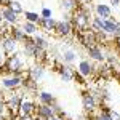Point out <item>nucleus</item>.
Masks as SVG:
<instances>
[{"label": "nucleus", "instance_id": "nucleus-1", "mask_svg": "<svg viewBox=\"0 0 120 120\" xmlns=\"http://www.w3.org/2000/svg\"><path fill=\"white\" fill-rule=\"evenodd\" d=\"M90 22H91V13H90V10L88 8H77L72 13V18H71V24H72V27H75L79 32H83V30H86L88 26H90Z\"/></svg>", "mask_w": 120, "mask_h": 120}, {"label": "nucleus", "instance_id": "nucleus-2", "mask_svg": "<svg viewBox=\"0 0 120 120\" xmlns=\"http://www.w3.org/2000/svg\"><path fill=\"white\" fill-rule=\"evenodd\" d=\"M3 67H5V71L8 72V74L11 75H21L22 77V59L19 58V55H11L8 56L7 59H5V64H3Z\"/></svg>", "mask_w": 120, "mask_h": 120}, {"label": "nucleus", "instance_id": "nucleus-3", "mask_svg": "<svg viewBox=\"0 0 120 120\" xmlns=\"http://www.w3.org/2000/svg\"><path fill=\"white\" fill-rule=\"evenodd\" d=\"M82 106H83V109H85V112L93 114V112L96 111V106H98L96 96H94V94H91L90 91L82 93Z\"/></svg>", "mask_w": 120, "mask_h": 120}, {"label": "nucleus", "instance_id": "nucleus-4", "mask_svg": "<svg viewBox=\"0 0 120 120\" xmlns=\"http://www.w3.org/2000/svg\"><path fill=\"white\" fill-rule=\"evenodd\" d=\"M2 85H3V88L15 91V90L21 88V85H22V77H21V75H10V77H3V79H2Z\"/></svg>", "mask_w": 120, "mask_h": 120}, {"label": "nucleus", "instance_id": "nucleus-5", "mask_svg": "<svg viewBox=\"0 0 120 120\" xmlns=\"http://www.w3.org/2000/svg\"><path fill=\"white\" fill-rule=\"evenodd\" d=\"M79 40H80V43H82L86 50L88 48H93V46L98 45V40H96V34L93 32V30H83L82 34H80V37H79Z\"/></svg>", "mask_w": 120, "mask_h": 120}, {"label": "nucleus", "instance_id": "nucleus-6", "mask_svg": "<svg viewBox=\"0 0 120 120\" xmlns=\"http://www.w3.org/2000/svg\"><path fill=\"white\" fill-rule=\"evenodd\" d=\"M72 24H71V21H56V26H55V32L56 35H59V37H67V35H71V32H72Z\"/></svg>", "mask_w": 120, "mask_h": 120}, {"label": "nucleus", "instance_id": "nucleus-7", "mask_svg": "<svg viewBox=\"0 0 120 120\" xmlns=\"http://www.w3.org/2000/svg\"><path fill=\"white\" fill-rule=\"evenodd\" d=\"M18 43H19V42H16V40L11 37V35H10V37H7V38H3V40H2V48H3V53H5V55H10V56L15 55V53L18 51Z\"/></svg>", "mask_w": 120, "mask_h": 120}, {"label": "nucleus", "instance_id": "nucleus-8", "mask_svg": "<svg viewBox=\"0 0 120 120\" xmlns=\"http://www.w3.org/2000/svg\"><path fill=\"white\" fill-rule=\"evenodd\" d=\"M58 74H59V77L64 80V82H72L74 80V75H75V72H74V69L71 67L69 64H63V66H59L58 69Z\"/></svg>", "mask_w": 120, "mask_h": 120}, {"label": "nucleus", "instance_id": "nucleus-9", "mask_svg": "<svg viewBox=\"0 0 120 120\" xmlns=\"http://www.w3.org/2000/svg\"><path fill=\"white\" fill-rule=\"evenodd\" d=\"M35 104L32 101H29V99H24V101L21 102V106H19V111H18V115H34V112H35Z\"/></svg>", "mask_w": 120, "mask_h": 120}, {"label": "nucleus", "instance_id": "nucleus-10", "mask_svg": "<svg viewBox=\"0 0 120 120\" xmlns=\"http://www.w3.org/2000/svg\"><path fill=\"white\" fill-rule=\"evenodd\" d=\"M0 15H2V18H3V21L5 22H8V24H18V21H19V18H18V15L16 13H13L10 8H7V7H3V8L0 10Z\"/></svg>", "mask_w": 120, "mask_h": 120}, {"label": "nucleus", "instance_id": "nucleus-11", "mask_svg": "<svg viewBox=\"0 0 120 120\" xmlns=\"http://www.w3.org/2000/svg\"><path fill=\"white\" fill-rule=\"evenodd\" d=\"M35 115L37 117H42V119L45 120H50L53 115H55V112L51 109V106H45V104H40L35 107Z\"/></svg>", "mask_w": 120, "mask_h": 120}, {"label": "nucleus", "instance_id": "nucleus-12", "mask_svg": "<svg viewBox=\"0 0 120 120\" xmlns=\"http://www.w3.org/2000/svg\"><path fill=\"white\" fill-rule=\"evenodd\" d=\"M43 74H45V67H43V64H35L32 66L30 69H29V77L32 79V80H35V82L38 83V80L43 77Z\"/></svg>", "mask_w": 120, "mask_h": 120}, {"label": "nucleus", "instance_id": "nucleus-13", "mask_svg": "<svg viewBox=\"0 0 120 120\" xmlns=\"http://www.w3.org/2000/svg\"><path fill=\"white\" fill-rule=\"evenodd\" d=\"M94 11H96V16H99L102 19H109L112 16V10L109 5H104V3H98L94 7Z\"/></svg>", "mask_w": 120, "mask_h": 120}, {"label": "nucleus", "instance_id": "nucleus-14", "mask_svg": "<svg viewBox=\"0 0 120 120\" xmlns=\"http://www.w3.org/2000/svg\"><path fill=\"white\" fill-rule=\"evenodd\" d=\"M93 64L88 61V59H83L79 63V74L82 75V77H90L93 74Z\"/></svg>", "mask_w": 120, "mask_h": 120}, {"label": "nucleus", "instance_id": "nucleus-15", "mask_svg": "<svg viewBox=\"0 0 120 120\" xmlns=\"http://www.w3.org/2000/svg\"><path fill=\"white\" fill-rule=\"evenodd\" d=\"M86 53H88V56L91 58L93 61H98V63H102V61L106 59V55L102 53V50L98 45L93 46V48H88V50H86Z\"/></svg>", "mask_w": 120, "mask_h": 120}, {"label": "nucleus", "instance_id": "nucleus-16", "mask_svg": "<svg viewBox=\"0 0 120 120\" xmlns=\"http://www.w3.org/2000/svg\"><path fill=\"white\" fill-rule=\"evenodd\" d=\"M38 46L35 45V42H34V38L27 37L26 38V42H24V53L30 58H35V53H37Z\"/></svg>", "mask_w": 120, "mask_h": 120}, {"label": "nucleus", "instance_id": "nucleus-17", "mask_svg": "<svg viewBox=\"0 0 120 120\" xmlns=\"http://www.w3.org/2000/svg\"><path fill=\"white\" fill-rule=\"evenodd\" d=\"M80 0H61V8L67 13H74L77 8H80Z\"/></svg>", "mask_w": 120, "mask_h": 120}, {"label": "nucleus", "instance_id": "nucleus-18", "mask_svg": "<svg viewBox=\"0 0 120 120\" xmlns=\"http://www.w3.org/2000/svg\"><path fill=\"white\" fill-rule=\"evenodd\" d=\"M38 26L43 29L45 32H53L55 30V26H56V21L53 18H40V22H38Z\"/></svg>", "mask_w": 120, "mask_h": 120}, {"label": "nucleus", "instance_id": "nucleus-19", "mask_svg": "<svg viewBox=\"0 0 120 120\" xmlns=\"http://www.w3.org/2000/svg\"><path fill=\"white\" fill-rule=\"evenodd\" d=\"M37 98H38V101H40V104H45V106H51V104L56 102L55 96H53L51 93H48V91H40L37 94Z\"/></svg>", "mask_w": 120, "mask_h": 120}, {"label": "nucleus", "instance_id": "nucleus-20", "mask_svg": "<svg viewBox=\"0 0 120 120\" xmlns=\"http://www.w3.org/2000/svg\"><path fill=\"white\" fill-rule=\"evenodd\" d=\"M117 19L115 18H109V19H104V24H102V32H106V34H109L112 35L114 34V30H115V26H117Z\"/></svg>", "mask_w": 120, "mask_h": 120}, {"label": "nucleus", "instance_id": "nucleus-21", "mask_svg": "<svg viewBox=\"0 0 120 120\" xmlns=\"http://www.w3.org/2000/svg\"><path fill=\"white\" fill-rule=\"evenodd\" d=\"M37 85L38 83L35 82V80H32L29 75H26V77H22V88L26 90V91H37Z\"/></svg>", "mask_w": 120, "mask_h": 120}, {"label": "nucleus", "instance_id": "nucleus-22", "mask_svg": "<svg viewBox=\"0 0 120 120\" xmlns=\"http://www.w3.org/2000/svg\"><path fill=\"white\" fill-rule=\"evenodd\" d=\"M11 37L15 38L16 42H26V38L29 35H26V32L22 30V27H11Z\"/></svg>", "mask_w": 120, "mask_h": 120}, {"label": "nucleus", "instance_id": "nucleus-23", "mask_svg": "<svg viewBox=\"0 0 120 120\" xmlns=\"http://www.w3.org/2000/svg\"><path fill=\"white\" fill-rule=\"evenodd\" d=\"M102 24H104V19L99 16H94V18H91V22H90V30L99 32V30H102Z\"/></svg>", "mask_w": 120, "mask_h": 120}, {"label": "nucleus", "instance_id": "nucleus-24", "mask_svg": "<svg viewBox=\"0 0 120 120\" xmlns=\"http://www.w3.org/2000/svg\"><path fill=\"white\" fill-rule=\"evenodd\" d=\"M22 30L26 32V35H35L37 32V24L35 22H29V21H24L22 22Z\"/></svg>", "mask_w": 120, "mask_h": 120}, {"label": "nucleus", "instance_id": "nucleus-25", "mask_svg": "<svg viewBox=\"0 0 120 120\" xmlns=\"http://www.w3.org/2000/svg\"><path fill=\"white\" fill-rule=\"evenodd\" d=\"M7 8H10L13 13H16V15H21V13H24L22 11V7H21V3L16 2V0H8V3H7Z\"/></svg>", "mask_w": 120, "mask_h": 120}, {"label": "nucleus", "instance_id": "nucleus-26", "mask_svg": "<svg viewBox=\"0 0 120 120\" xmlns=\"http://www.w3.org/2000/svg\"><path fill=\"white\" fill-rule=\"evenodd\" d=\"M75 51L74 50H64V53H63V61H64V64H72L75 61Z\"/></svg>", "mask_w": 120, "mask_h": 120}, {"label": "nucleus", "instance_id": "nucleus-27", "mask_svg": "<svg viewBox=\"0 0 120 120\" xmlns=\"http://www.w3.org/2000/svg\"><path fill=\"white\" fill-rule=\"evenodd\" d=\"M24 21H29V22H35V24H38L40 22V15L38 13H35V11H26L24 13Z\"/></svg>", "mask_w": 120, "mask_h": 120}, {"label": "nucleus", "instance_id": "nucleus-28", "mask_svg": "<svg viewBox=\"0 0 120 120\" xmlns=\"http://www.w3.org/2000/svg\"><path fill=\"white\" fill-rule=\"evenodd\" d=\"M34 42H35V45L38 46V48H42V50H48V40H45L43 37H40V35H34Z\"/></svg>", "mask_w": 120, "mask_h": 120}, {"label": "nucleus", "instance_id": "nucleus-29", "mask_svg": "<svg viewBox=\"0 0 120 120\" xmlns=\"http://www.w3.org/2000/svg\"><path fill=\"white\" fill-rule=\"evenodd\" d=\"M106 112H107V115H109L111 120H120V114L115 112L114 109H106Z\"/></svg>", "mask_w": 120, "mask_h": 120}, {"label": "nucleus", "instance_id": "nucleus-30", "mask_svg": "<svg viewBox=\"0 0 120 120\" xmlns=\"http://www.w3.org/2000/svg\"><path fill=\"white\" fill-rule=\"evenodd\" d=\"M0 115H2V117H7V115H11V114H8V111H7V106H5V101H2V99H0Z\"/></svg>", "mask_w": 120, "mask_h": 120}, {"label": "nucleus", "instance_id": "nucleus-31", "mask_svg": "<svg viewBox=\"0 0 120 120\" xmlns=\"http://www.w3.org/2000/svg\"><path fill=\"white\" fill-rule=\"evenodd\" d=\"M51 10L50 8H42V13H40V18H51Z\"/></svg>", "mask_w": 120, "mask_h": 120}, {"label": "nucleus", "instance_id": "nucleus-32", "mask_svg": "<svg viewBox=\"0 0 120 120\" xmlns=\"http://www.w3.org/2000/svg\"><path fill=\"white\" fill-rule=\"evenodd\" d=\"M112 37L115 38H120V22H117V26H115V30H114V34H112Z\"/></svg>", "mask_w": 120, "mask_h": 120}, {"label": "nucleus", "instance_id": "nucleus-33", "mask_svg": "<svg viewBox=\"0 0 120 120\" xmlns=\"http://www.w3.org/2000/svg\"><path fill=\"white\" fill-rule=\"evenodd\" d=\"M99 115H101V119H102V120H111V119H109V115H107V112H106V109L99 112Z\"/></svg>", "mask_w": 120, "mask_h": 120}, {"label": "nucleus", "instance_id": "nucleus-34", "mask_svg": "<svg viewBox=\"0 0 120 120\" xmlns=\"http://www.w3.org/2000/svg\"><path fill=\"white\" fill-rule=\"evenodd\" d=\"M18 120H34V115H19Z\"/></svg>", "mask_w": 120, "mask_h": 120}, {"label": "nucleus", "instance_id": "nucleus-35", "mask_svg": "<svg viewBox=\"0 0 120 120\" xmlns=\"http://www.w3.org/2000/svg\"><path fill=\"white\" fill-rule=\"evenodd\" d=\"M5 64V53L3 51H0V67Z\"/></svg>", "mask_w": 120, "mask_h": 120}, {"label": "nucleus", "instance_id": "nucleus-36", "mask_svg": "<svg viewBox=\"0 0 120 120\" xmlns=\"http://www.w3.org/2000/svg\"><path fill=\"white\" fill-rule=\"evenodd\" d=\"M109 5H112L114 8H117V7L120 5V0H111V2H109Z\"/></svg>", "mask_w": 120, "mask_h": 120}, {"label": "nucleus", "instance_id": "nucleus-37", "mask_svg": "<svg viewBox=\"0 0 120 120\" xmlns=\"http://www.w3.org/2000/svg\"><path fill=\"white\" fill-rule=\"evenodd\" d=\"M8 3V0H0V5H7Z\"/></svg>", "mask_w": 120, "mask_h": 120}, {"label": "nucleus", "instance_id": "nucleus-38", "mask_svg": "<svg viewBox=\"0 0 120 120\" xmlns=\"http://www.w3.org/2000/svg\"><path fill=\"white\" fill-rule=\"evenodd\" d=\"M34 120H45V119H42V117H37V115H34Z\"/></svg>", "mask_w": 120, "mask_h": 120}, {"label": "nucleus", "instance_id": "nucleus-39", "mask_svg": "<svg viewBox=\"0 0 120 120\" xmlns=\"http://www.w3.org/2000/svg\"><path fill=\"white\" fill-rule=\"evenodd\" d=\"M80 2H83V3H91L93 0H80Z\"/></svg>", "mask_w": 120, "mask_h": 120}, {"label": "nucleus", "instance_id": "nucleus-40", "mask_svg": "<svg viewBox=\"0 0 120 120\" xmlns=\"http://www.w3.org/2000/svg\"><path fill=\"white\" fill-rule=\"evenodd\" d=\"M50 120H61V119H59V117H56V115H53V117H51Z\"/></svg>", "mask_w": 120, "mask_h": 120}, {"label": "nucleus", "instance_id": "nucleus-41", "mask_svg": "<svg viewBox=\"0 0 120 120\" xmlns=\"http://www.w3.org/2000/svg\"><path fill=\"white\" fill-rule=\"evenodd\" d=\"M94 120H102V119H101V115H99V114H98V115H96V117H94Z\"/></svg>", "mask_w": 120, "mask_h": 120}, {"label": "nucleus", "instance_id": "nucleus-42", "mask_svg": "<svg viewBox=\"0 0 120 120\" xmlns=\"http://www.w3.org/2000/svg\"><path fill=\"white\" fill-rule=\"evenodd\" d=\"M3 22H5V21H3V18H2V15H0V26H2Z\"/></svg>", "mask_w": 120, "mask_h": 120}, {"label": "nucleus", "instance_id": "nucleus-43", "mask_svg": "<svg viewBox=\"0 0 120 120\" xmlns=\"http://www.w3.org/2000/svg\"><path fill=\"white\" fill-rule=\"evenodd\" d=\"M117 46L120 48V38H117Z\"/></svg>", "mask_w": 120, "mask_h": 120}, {"label": "nucleus", "instance_id": "nucleus-44", "mask_svg": "<svg viewBox=\"0 0 120 120\" xmlns=\"http://www.w3.org/2000/svg\"><path fill=\"white\" fill-rule=\"evenodd\" d=\"M0 120H7V117H2V115H0Z\"/></svg>", "mask_w": 120, "mask_h": 120}, {"label": "nucleus", "instance_id": "nucleus-45", "mask_svg": "<svg viewBox=\"0 0 120 120\" xmlns=\"http://www.w3.org/2000/svg\"><path fill=\"white\" fill-rule=\"evenodd\" d=\"M0 99H2V94H0Z\"/></svg>", "mask_w": 120, "mask_h": 120}]
</instances>
